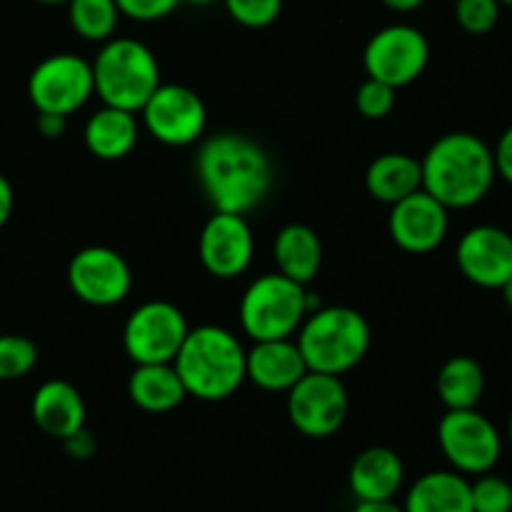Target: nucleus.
Listing matches in <instances>:
<instances>
[{
	"mask_svg": "<svg viewBox=\"0 0 512 512\" xmlns=\"http://www.w3.org/2000/svg\"><path fill=\"white\" fill-rule=\"evenodd\" d=\"M198 175L218 213H250L263 203L273 185L268 153L238 133L213 135L200 145Z\"/></svg>",
	"mask_w": 512,
	"mask_h": 512,
	"instance_id": "obj_1",
	"label": "nucleus"
},
{
	"mask_svg": "<svg viewBox=\"0 0 512 512\" xmlns=\"http://www.w3.org/2000/svg\"><path fill=\"white\" fill-rule=\"evenodd\" d=\"M420 168L423 190L448 210L480 203L498 175L493 150L473 133H448L435 140Z\"/></svg>",
	"mask_w": 512,
	"mask_h": 512,
	"instance_id": "obj_2",
	"label": "nucleus"
},
{
	"mask_svg": "<svg viewBox=\"0 0 512 512\" xmlns=\"http://www.w3.org/2000/svg\"><path fill=\"white\" fill-rule=\"evenodd\" d=\"M173 363L188 395L208 403L230 398L245 380L243 345L218 325L188 330Z\"/></svg>",
	"mask_w": 512,
	"mask_h": 512,
	"instance_id": "obj_3",
	"label": "nucleus"
},
{
	"mask_svg": "<svg viewBox=\"0 0 512 512\" xmlns=\"http://www.w3.org/2000/svg\"><path fill=\"white\" fill-rule=\"evenodd\" d=\"M298 348L313 373H348L368 353L370 325L353 308L315 310L300 330Z\"/></svg>",
	"mask_w": 512,
	"mask_h": 512,
	"instance_id": "obj_4",
	"label": "nucleus"
},
{
	"mask_svg": "<svg viewBox=\"0 0 512 512\" xmlns=\"http://www.w3.org/2000/svg\"><path fill=\"white\" fill-rule=\"evenodd\" d=\"M93 83L105 105L135 113L160 85L158 60L140 40L113 38L95 58Z\"/></svg>",
	"mask_w": 512,
	"mask_h": 512,
	"instance_id": "obj_5",
	"label": "nucleus"
},
{
	"mask_svg": "<svg viewBox=\"0 0 512 512\" xmlns=\"http://www.w3.org/2000/svg\"><path fill=\"white\" fill-rule=\"evenodd\" d=\"M310 308L313 298L305 293V285L285 278L283 273H270L245 290L240 323L253 340L290 338Z\"/></svg>",
	"mask_w": 512,
	"mask_h": 512,
	"instance_id": "obj_6",
	"label": "nucleus"
},
{
	"mask_svg": "<svg viewBox=\"0 0 512 512\" xmlns=\"http://www.w3.org/2000/svg\"><path fill=\"white\" fill-rule=\"evenodd\" d=\"M438 443L458 473L483 475L495 468L503 453L498 428L478 410H448L438 425Z\"/></svg>",
	"mask_w": 512,
	"mask_h": 512,
	"instance_id": "obj_7",
	"label": "nucleus"
},
{
	"mask_svg": "<svg viewBox=\"0 0 512 512\" xmlns=\"http://www.w3.org/2000/svg\"><path fill=\"white\" fill-rule=\"evenodd\" d=\"M93 65L70 53H58L35 65L28 80L30 103L38 113L65 115L83 108L93 95Z\"/></svg>",
	"mask_w": 512,
	"mask_h": 512,
	"instance_id": "obj_8",
	"label": "nucleus"
},
{
	"mask_svg": "<svg viewBox=\"0 0 512 512\" xmlns=\"http://www.w3.org/2000/svg\"><path fill=\"white\" fill-rule=\"evenodd\" d=\"M188 330L185 315L173 303L153 300L140 305L125 323V353L138 365L173 363Z\"/></svg>",
	"mask_w": 512,
	"mask_h": 512,
	"instance_id": "obj_9",
	"label": "nucleus"
},
{
	"mask_svg": "<svg viewBox=\"0 0 512 512\" xmlns=\"http://www.w3.org/2000/svg\"><path fill=\"white\" fill-rule=\"evenodd\" d=\"M290 423L308 438L338 433L348 415V393L338 375L308 373L288 390Z\"/></svg>",
	"mask_w": 512,
	"mask_h": 512,
	"instance_id": "obj_10",
	"label": "nucleus"
},
{
	"mask_svg": "<svg viewBox=\"0 0 512 512\" xmlns=\"http://www.w3.org/2000/svg\"><path fill=\"white\" fill-rule=\"evenodd\" d=\"M430 58L428 38L413 25H388L378 30L365 45L368 78L383 80L395 90L413 83L425 70Z\"/></svg>",
	"mask_w": 512,
	"mask_h": 512,
	"instance_id": "obj_11",
	"label": "nucleus"
},
{
	"mask_svg": "<svg viewBox=\"0 0 512 512\" xmlns=\"http://www.w3.org/2000/svg\"><path fill=\"white\" fill-rule=\"evenodd\" d=\"M140 110L150 133L165 145L195 143L208 118L200 95L185 85H158Z\"/></svg>",
	"mask_w": 512,
	"mask_h": 512,
	"instance_id": "obj_12",
	"label": "nucleus"
},
{
	"mask_svg": "<svg viewBox=\"0 0 512 512\" xmlns=\"http://www.w3.org/2000/svg\"><path fill=\"white\" fill-rule=\"evenodd\" d=\"M68 283L80 300L105 308L125 300L133 285V275L123 255L93 245L70 260Z\"/></svg>",
	"mask_w": 512,
	"mask_h": 512,
	"instance_id": "obj_13",
	"label": "nucleus"
},
{
	"mask_svg": "<svg viewBox=\"0 0 512 512\" xmlns=\"http://www.w3.org/2000/svg\"><path fill=\"white\" fill-rule=\"evenodd\" d=\"M458 268L480 288H503L512 278V235L495 225H478L458 243Z\"/></svg>",
	"mask_w": 512,
	"mask_h": 512,
	"instance_id": "obj_14",
	"label": "nucleus"
},
{
	"mask_svg": "<svg viewBox=\"0 0 512 512\" xmlns=\"http://www.w3.org/2000/svg\"><path fill=\"white\" fill-rule=\"evenodd\" d=\"M200 260L215 278H235L253 260V233L243 215L218 213L200 233Z\"/></svg>",
	"mask_w": 512,
	"mask_h": 512,
	"instance_id": "obj_15",
	"label": "nucleus"
},
{
	"mask_svg": "<svg viewBox=\"0 0 512 512\" xmlns=\"http://www.w3.org/2000/svg\"><path fill=\"white\" fill-rule=\"evenodd\" d=\"M390 235L408 253H430L448 235V208L423 188L415 190L393 205Z\"/></svg>",
	"mask_w": 512,
	"mask_h": 512,
	"instance_id": "obj_16",
	"label": "nucleus"
},
{
	"mask_svg": "<svg viewBox=\"0 0 512 512\" xmlns=\"http://www.w3.org/2000/svg\"><path fill=\"white\" fill-rule=\"evenodd\" d=\"M305 373L308 365L303 353L298 343H290V338L255 340V348L245 353V378L263 390L288 393Z\"/></svg>",
	"mask_w": 512,
	"mask_h": 512,
	"instance_id": "obj_17",
	"label": "nucleus"
},
{
	"mask_svg": "<svg viewBox=\"0 0 512 512\" xmlns=\"http://www.w3.org/2000/svg\"><path fill=\"white\" fill-rule=\"evenodd\" d=\"M33 420L50 438L65 440L85 428V403L78 388L65 380H48L35 390Z\"/></svg>",
	"mask_w": 512,
	"mask_h": 512,
	"instance_id": "obj_18",
	"label": "nucleus"
},
{
	"mask_svg": "<svg viewBox=\"0 0 512 512\" xmlns=\"http://www.w3.org/2000/svg\"><path fill=\"white\" fill-rule=\"evenodd\" d=\"M403 478L405 468L400 455L375 445L353 460L348 483L358 503H370V500H393L403 485Z\"/></svg>",
	"mask_w": 512,
	"mask_h": 512,
	"instance_id": "obj_19",
	"label": "nucleus"
},
{
	"mask_svg": "<svg viewBox=\"0 0 512 512\" xmlns=\"http://www.w3.org/2000/svg\"><path fill=\"white\" fill-rule=\"evenodd\" d=\"M405 512H473L470 483L460 473L435 470L415 480L403 505Z\"/></svg>",
	"mask_w": 512,
	"mask_h": 512,
	"instance_id": "obj_20",
	"label": "nucleus"
},
{
	"mask_svg": "<svg viewBox=\"0 0 512 512\" xmlns=\"http://www.w3.org/2000/svg\"><path fill=\"white\" fill-rule=\"evenodd\" d=\"M128 393L138 408L148 410V413H168L183 403L188 390H185L175 365L150 363L138 365V370L130 375Z\"/></svg>",
	"mask_w": 512,
	"mask_h": 512,
	"instance_id": "obj_21",
	"label": "nucleus"
},
{
	"mask_svg": "<svg viewBox=\"0 0 512 512\" xmlns=\"http://www.w3.org/2000/svg\"><path fill=\"white\" fill-rule=\"evenodd\" d=\"M365 185L375 200L395 205L423 188V168H420V160L405 153H385L370 163Z\"/></svg>",
	"mask_w": 512,
	"mask_h": 512,
	"instance_id": "obj_22",
	"label": "nucleus"
},
{
	"mask_svg": "<svg viewBox=\"0 0 512 512\" xmlns=\"http://www.w3.org/2000/svg\"><path fill=\"white\" fill-rule=\"evenodd\" d=\"M275 263L285 278L305 285L318 275L323 263V245L308 225H285L275 238Z\"/></svg>",
	"mask_w": 512,
	"mask_h": 512,
	"instance_id": "obj_23",
	"label": "nucleus"
},
{
	"mask_svg": "<svg viewBox=\"0 0 512 512\" xmlns=\"http://www.w3.org/2000/svg\"><path fill=\"white\" fill-rule=\"evenodd\" d=\"M135 143H138V123L130 110L105 105L85 125V145L90 153L103 160L125 158Z\"/></svg>",
	"mask_w": 512,
	"mask_h": 512,
	"instance_id": "obj_24",
	"label": "nucleus"
},
{
	"mask_svg": "<svg viewBox=\"0 0 512 512\" xmlns=\"http://www.w3.org/2000/svg\"><path fill=\"white\" fill-rule=\"evenodd\" d=\"M485 393V373L468 355H455L440 368L438 395L448 410H470Z\"/></svg>",
	"mask_w": 512,
	"mask_h": 512,
	"instance_id": "obj_25",
	"label": "nucleus"
},
{
	"mask_svg": "<svg viewBox=\"0 0 512 512\" xmlns=\"http://www.w3.org/2000/svg\"><path fill=\"white\" fill-rule=\"evenodd\" d=\"M70 25L85 40H110L118 28L115 0H68Z\"/></svg>",
	"mask_w": 512,
	"mask_h": 512,
	"instance_id": "obj_26",
	"label": "nucleus"
},
{
	"mask_svg": "<svg viewBox=\"0 0 512 512\" xmlns=\"http://www.w3.org/2000/svg\"><path fill=\"white\" fill-rule=\"evenodd\" d=\"M38 363V348L23 335H0V383L25 378Z\"/></svg>",
	"mask_w": 512,
	"mask_h": 512,
	"instance_id": "obj_27",
	"label": "nucleus"
},
{
	"mask_svg": "<svg viewBox=\"0 0 512 512\" xmlns=\"http://www.w3.org/2000/svg\"><path fill=\"white\" fill-rule=\"evenodd\" d=\"M473 512H512V485L498 475L483 473L470 483Z\"/></svg>",
	"mask_w": 512,
	"mask_h": 512,
	"instance_id": "obj_28",
	"label": "nucleus"
},
{
	"mask_svg": "<svg viewBox=\"0 0 512 512\" xmlns=\"http://www.w3.org/2000/svg\"><path fill=\"white\" fill-rule=\"evenodd\" d=\"M455 18L460 28L473 35H485L498 25L500 3L498 0H458Z\"/></svg>",
	"mask_w": 512,
	"mask_h": 512,
	"instance_id": "obj_29",
	"label": "nucleus"
},
{
	"mask_svg": "<svg viewBox=\"0 0 512 512\" xmlns=\"http://www.w3.org/2000/svg\"><path fill=\"white\" fill-rule=\"evenodd\" d=\"M233 20L245 28H265L280 15L283 0H223Z\"/></svg>",
	"mask_w": 512,
	"mask_h": 512,
	"instance_id": "obj_30",
	"label": "nucleus"
},
{
	"mask_svg": "<svg viewBox=\"0 0 512 512\" xmlns=\"http://www.w3.org/2000/svg\"><path fill=\"white\" fill-rule=\"evenodd\" d=\"M358 110L370 120H380L395 108V88L383 80L368 78L355 95Z\"/></svg>",
	"mask_w": 512,
	"mask_h": 512,
	"instance_id": "obj_31",
	"label": "nucleus"
},
{
	"mask_svg": "<svg viewBox=\"0 0 512 512\" xmlns=\"http://www.w3.org/2000/svg\"><path fill=\"white\" fill-rule=\"evenodd\" d=\"M120 15L133 20H160L173 13L180 0H115Z\"/></svg>",
	"mask_w": 512,
	"mask_h": 512,
	"instance_id": "obj_32",
	"label": "nucleus"
},
{
	"mask_svg": "<svg viewBox=\"0 0 512 512\" xmlns=\"http://www.w3.org/2000/svg\"><path fill=\"white\" fill-rule=\"evenodd\" d=\"M493 158H495V173L512 185V125L503 135H500L498 145H495L493 150Z\"/></svg>",
	"mask_w": 512,
	"mask_h": 512,
	"instance_id": "obj_33",
	"label": "nucleus"
},
{
	"mask_svg": "<svg viewBox=\"0 0 512 512\" xmlns=\"http://www.w3.org/2000/svg\"><path fill=\"white\" fill-rule=\"evenodd\" d=\"M63 443L73 458H90V455L95 453V440L85 433V428L78 430L75 435H70V438H65Z\"/></svg>",
	"mask_w": 512,
	"mask_h": 512,
	"instance_id": "obj_34",
	"label": "nucleus"
},
{
	"mask_svg": "<svg viewBox=\"0 0 512 512\" xmlns=\"http://www.w3.org/2000/svg\"><path fill=\"white\" fill-rule=\"evenodd\" d=\"M38 130L45 138H58L65 133V115H53V113H40L38 115Z\"/></svg>",
	"mask_w": 512,
	"mask_h": 512,
	"instance_id": "obj_35",
	"label": "nucleus"
},
{
	"mask_svg": "<svg viewBox=\"0 0 512 512\" xmlns=\"http://www.w3.org/2000/svg\"><path fill=\"white\" fill-rule=\"evenodd\" d=\"M10 213H13V188L5 175H0V228L8 223Z\"/></svg>",
	"mask_w": 512,
	"mask_h": 512,
	"instance_id": "obj_36",
	"label": "nucleus"
},
{
	"mask_svg": "<svg viewBox=\"0 0 512 512\" xmlns=\"http://www.w3.org/2000/svg\"><path fill=\"white\" fill-rule=\"evenodd\" d=\"M353 512H405L393 500H370V503H358Z\"/></svg>",
	"mask_w": 512,
	"mask_h": 512,
	"instance_id": "obj_37",
	"label": "nucleus"
},
{
	"mask_svg": "<svg viewBox=\"0 0 512 512\" xmlns=\"http://www.w3.org/2000/svg\"><path fill=\"white\" fill-rule=\"evenodd\" d=\"M383 3L388 5V8L400 10V13H408V10L420 8V5H423L425 0H383Z\"/></svg>",
	"mask_w": 512,
	"mask_h": 512,
	"instance_id": "obj_38",
	"label": "nucleus"
},
{
	"mask_svg": "<svg viewBox=\"0 0 512 512\" xmlns=\"http://www.w3.org/2000/svg\"><path fill=\"white\" fill-rule=\"evenodd\" d=\"M500 290H503V298H505V303H508V308L512 310V278H510L508 283H505L503 288H500Z\"/></svg>",
	"mask_w": 512,
	"mask_h": 512,
	"instance_id": "obj_39",
	"label": "nucleus"
},
{
	"mask_svg": "<svg viewBox=\"0 0 512 512\" xmlns=\"http://www.w3.org/2000/svg\"><path fill=\"white\" fill-rule=\"evenodd\" d=\"M180 3H190V5H213L215 0H180Z\"/></svg>",
	"mask_w": 512,
	"mask_h": 512,
	"instance_id": "obj_40",
	"label": "nucleus"
},
{
	"mask_svg": "<svg viewBox=\"0 0 512 512\" xmlns=\"http://www.w3.org/2000/svg\"><path fill=\"white\" fill-rule=\"evenodd\" d=\"M38 3H45V5H55V3H68V0H38Z\"/></svg>",
	"mask_w": 512,
	"mask_h": 512,
	"instance_id": "obj_41",
	"label": "nucleus"
},
{
	"mask_svg": "<svg viewBox=\"0 0 512 512\" xmlns=\"http://www.w3.org/2000/svg\"><path fill=\"white\" fill-rule=\"evenodd\" d=\"M508 435H510V445H512V413H510V425H508Z\"/></svg>",
	"mask_w": 512,
	"mask_h": 512,
	"instance_id": "obj_42",
	"label": "nucleus"
},
{
	"mask_svg": "<svg viewBox=\"0 0 512 512\" xmlns=\"http://www.w3.org/2000/svg\"><path fill=\"white\" fill-rule=\"evenodd\" d=\"M500 5H512V0H498Z\"/></svg>",
	"mask_w": 512,
	"mask_h": 512,
	"instance_id": "obj_43",
	"label": "nucleus"
}]
</instances>
